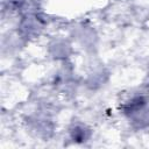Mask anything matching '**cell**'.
Returning a JSON list of instances; mask_svg holds the SVG:
<instances>
[{
    "label": "cell",
    "instance_id": "cell-1",
    "mask_svg": "<svg viewBox=\"0 0 149 149\" xmlns=\"http://www.w3.org/2000/svg\"><path fill=\"white\" fill-rule=\"evenodd\" d=\"M71 136L73 139V141L77 142H83L86 140V130L81 127H76L73 130H71Z\"/></svg>",
    "mask_w": 149,
    "mask_h": 149
}]
</instances>
